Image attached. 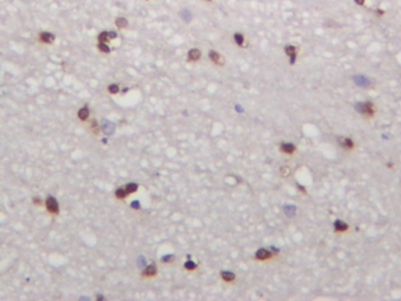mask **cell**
I'll use <instances>...</instances> for the list:
<instances>
[{
	"mask_svg": "<svg viewBox=\"0 0 401 301\" xmlns=\"http://www.w3.org/2000/svg\"><path fill=\"white\" fill-rule=\"evenodd\" d=\"M355 109L360 113L361 115H364L366 118H373L375 115L376 107L374 106L373 102L370 101H365V102H358L355 105Z\"/></svg>",
	"mask_w": 401,
	"mask_h": 301,
	"instance_id": "obj_1",
	"label": "cell"
},
{
	"mask_svg": "<svg viewBox=\"0 0 401 301\" xmlns=\"http://www.w3.org/2000/svg\"><path fill=\"white\" fill-rule=\"evenodd\" d=\"M274 257H275L274 253L267 251V249H265V248H261V249L257 251L255 257L254 258H255V260H259V261H266V260H270V259H272V258H274Z\"/></svg>",
	"mask_w": 401,
	"mask_h": 301,
	"instance_id": "obj_2",
	"label": "cell"
},
{
	"mask_svg": "<svg viewBox=\"0 0 401 301\" xmlns=\"http://www.w3.org/2000/svg\"><path fill=\"white\" fill-rule=\"evenodd\" d=\"M46 207L48 209V212L51 214H58L59 213V206H58V202L56 200L53 198V196H48L47 200H46Z\"/></svg>",
	"mask_w": 401,
	"mask_h": 301,
	"instance_id": "obj_3",
	"label": "cell"
},
{
	"mask_svg": "<svg viewBox=\"0 0 401 301\" xmlns=\"http://www.w3.org/2000/svg\"><path fill=\"white\" fill-rule=\"evenodd\" d=\"M208 58L218 66H224L225 65V58L221 54H219L218 52H215V51H209L208 52Z\"/></svg>",
	"mask_w": 401,
	"mask_h": 301,
	"instance_id": "obj_4",
	"label": "cell"
},
{
	"mask_svg": "<svg viewBox=\"0 0 401 301\" xmlns=\"http://www.w3.org/2000/svg\"><path fill=\"white\" fill-rule=\"evenodd\" d=\"M338 141H339V144H340V146L346 150H352L354 147H355V144H354V141H353L351 138L340 137V138L338 139Z\"/></svg>",
	"mask_w": 401,
	"mask_h": 301,
	"instance_id": "obj_5",
	"label": "cell"
},
{
	"mask_svg": "<svg viewBox=\"0 0 401 301\" xmlns=\"http://www.w3.org/2000/svg\"><path fill=\"white\" fill-rule=\"evenodd\" d=\"M280 150L282 153H286V154H294L295 150H296V147L291 142H282L280 145Z\"/></svg>",
	"mask_w": 401,
	"mask_h": 301,
	"instance_id": "obj_6",
	"label": "cell"
},
{
	"mask_svg": "<svg viewBox=\"0 0 401 301\" xmlns=\"http://www.w3.org/2000/svg\"><path fill=\"white\" fill-rule=\"evenodd\" d=\"M157 275V266L155 265H150L144 270L141 276L143 278H153Z\"/></svg>",
	"mask_w": 401,
	"mask_h": 301,
	"instance_id": "obj_7",
	"label": "cell"
},
{
	"mask_svg": "<svg viewBox=\"0 0 401 301\" xmlns=\"http://www.w3.org/2000/svg\"><path fill=\"white\" fill-rule=\"evenodd\" d=\"M348 228H349V226L341 220H338L334 222V231L337 233H346L348 231Z\"/></svg>",
	"mask_w": 401,
	"mask_h": 301,
	"instance_id": "obj_8",
	"label": "cell"
},
{
	"mask_svg": "<svg viewBox=\"0 0 401 301\" xmlns=\"http://www.w3.org/2000/svg\"><path fill=\"white\" fill-rule=\"evenodd\" d=\"M200 56H201V51L198 50V48H192V50L188 51L187 53L188 61H198L200 59Z\"/></svg>",
	"mask_w": 401,
	"mask_h": 301,
	"instance_id": "obj_9",
	"label": "cell"
},
{
	"mask_svg": "<svg viewBox=\"0 0 401 301\" xmlns=\"http://www.w3.org/2000/svg\"><path fill=\"white\" fill-rule=\"evenodd\" d=\"M296 51H298V48L294 47V46H291V45L285 47V52H286V54L292 58V61H291L292 64L294 63V59H295V56H296Z\"/></svg>",
	"mask_w": 401,
	"mask_h": 301,
	"instance_id": "obj_10",
	"label": "cell"
},
{
	"mask_svg": "<svg viewBox=\"0 0 401 301\" xmlns=\"http://www.w3.org/2000/svg\"><path fill=\"white\" fill-rule=\"evenodd\" d=\"M221 279L226 282H232L235 280V274L232 273V272H227V270H224L221 272Z\"/></svg>",
	"mask_w": 401,
	"mask_h": 301,
	"instance_id": "obj_11",
	"label": "cell"
},
{
	"mask_svg": "<svg viewBox=\"0 0 401 301\" xmlns=\"http://www.w3.org/2000/svg\"><path fill=\"white\" fill-rule=\"evenodd\" d=\"M54 39H56V37H54L53 34L48 33V32H44V33L40 34V40H41L43 43H47V44H50V43H53Z\"/></svg>",
	"mask_w": 401,
	"mask_h": 301,
	"instance_id": "obj_12",
	"label": "cell"
},
{
	"mask_svg": "<svg viewBox=\"0 0 401 301\" xmlns=\"http://www.w3.org/2000/svg\"><path fill=\"white\" fill-rule=\"evenodd\" d=\"M115 26L118 28H126L128 26V20L126 18H122V17H119V18L115 19Z\"/></svg>",
	"mask_w": 401,
	"mask_h": 301,
	"instance_id": "obj_13",
	"label": "cell"
},
{
	"mask_svg": "<svg viewBox=\"0 0 401 301\" xmlns=\"http://www.w3.org/2000/svg\"><path fill=\"white\" fill-rule=\"evenodd\" d=\"M78 117L82 121L87 120V118L89 117V109H88L87 107H82L81 109H79V112H78Z\"/></svg>",
	"mask_w": 401,
	"mask_h": 301,
	"instance_id": "obj_14",
	"label": "cell"
},
{
	"mask_svg": "<svg viewBox=\"0 0 401 301\" xmlns=\"http://www.w3.org/2000/svg\"><path fill=\"white\" fill-rule=\"evenodd\" d=\"M127 195H128V193L126 192L125 187H120L115 191V198L119 199V200H124Z\"/></svg>",
	"mask_w": 401,
	"mask_h": 301,
	"instance_id": "obj_15",
	"label": "cell"
},
{
	"mask_svg": "<svg viewBox=\"0 0 401 301\" xmlns=\"http://www.w3.org/2000/svg\"><path fill=\"white\" fill-rule=\"evenodd\" d=\"M138 185L137 183H128V185H126V187H125V189H126V192L128 193V194H131V193H134V192H137L138 191Z\"/></svg>",
	"mask_w": 401,
	"mask_h": 301,
	"instance_id": "obj_16",
	"label": "cell"
},
{
	"mask_svg": "<svg viewBox=\"0 0 401 301\" xmlns=\"http://www.w3.org/2000/svg\"><path fill=\"white\" fill-rule=\"evenodd\" d=\"M234 40H235V43H237L239 46H244L245 38H244V35H242V34L235 33V34H234Z\"/></svg>",
	"mask_w": 401,
	"mask_h": 301,
	"instance_id": "obj_17",
	"label": "cell"
},
{
	"mask_svg": "<svg viewBox=\"0 0 401 301\" xmlns=\"http://www.w3.org/2000/svg\"><path fill=\"white\" fill-rule=\"evenodd\" d=\"M98 39H99V41H100V43H107V41L110 40V35H108V33H107V32H102V33H100V34H99Z\"/></svg>",
	"mask_w": 401,
	"mask_h": 301,
	"instance_id": "obj_18",
	"label": "cell"
},
{
	"mask_svg": "<svg viewBox=\"0 0 401 301\" xmlns=\"http://www.w3.org/2000/svg\"><path fill=\"white\" fill-rule=\"evenodd\" d=\"M108 92H110L111 94H117L118 92H119V86L115 85V84L110 85V86H108Z\"/></svg>",
	"mask_w": 401,
	"mask_h": 301,
	"instance_id": "obj_19",
	"label": "cell"
},
{
	"mask_svg": "<svg viewBox=\"0 0 401 301\" xmlns=\"http://www.w3.org/2000/svg\"><path fill=\"white\" fill-rule=\"evenodd\" d=\"M98 48L101 51V52H104V53H108L110 52V47L107 46L106 45V43H99V45H98Z\"/></svg>",
	"mask_w": 401,
	"mask_h": 301,
	"instance_id": "obj_20",
	"label": "cell"
},
{
	"mask_svg": "<svg viewBox=\"0 0 401 301\" xmlns=\"http://www.w3.org/2000/svg\"><path fill=\"white\" fill-rule=\"evenodd\" d=\"M185 268L187 270H194L196 268V263H194L193 261H187L185 263Z\"/></svg>",
	"mask_w": 401,
	"mask_h": 301,
	"instance_id": "obj_21",
	"label": "cell"
},
{
	"mask_svg": "<svg viewBox=\"0 0 401 301\" xmlns=\"http://www.w3.org/2000/svg\"><path fill=\"white\" fill-rule=\"evenodd\" d=\"M289 173H291V171H289V167H281V175L282 176L288 175Z\"/></svg>",
	"mask_w": 401,
	"mask_h": 301,
	"instance_id": "obj_22",
	"label": "cell"
},
{
	"mask_svg": "<svg viewBox=\"0 0 401 301\" xmlns=\"http://www.w3.org/2000/svg\"><path fill=\"white\" fill-rule=\"evenodd\" d=\"M92 128H93V132L97 134V133H99V127H98V122L95 121V120H93L92 121Z\"/></svg>",
	"mask_w": 401,
	"mask_h": 301,
	"instance_id": "obj_23",
	"label": "cell"
},
{
	"mask_svg": "<svg viewBox=\"0 0 401 301\" xmlns=\"http://www.w3.org/2000/svg\"><path fill=\"white\" fill-rule=\"evenodd\" d=\"M354 1H355V4L360 5V6H362V5H364V2H365V0H354Z\"/></svg>",
	"mask_w": 401,
	"mask_h": 301,
	"instance_id": "obj_24",
	"label": "cell"
},
{
	"mask_svg": "<svg viewBox=\"0 0 401 301\" xmlns=\"http://www.w3.org/2000/svg\"><path fill=\"white\" fill-rule=\"evenodd\" d=\"M207 1H211V0H207Z\"/></svg>",
	"mask_w": 401,
	"mask_h": 301,
	"instance_id": "obj_25",
	"label": "cell"
}]
</instances>
